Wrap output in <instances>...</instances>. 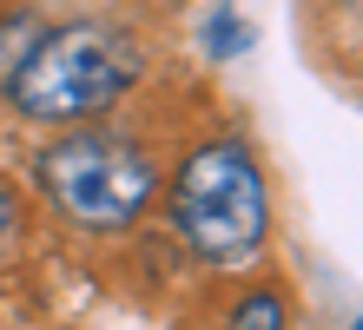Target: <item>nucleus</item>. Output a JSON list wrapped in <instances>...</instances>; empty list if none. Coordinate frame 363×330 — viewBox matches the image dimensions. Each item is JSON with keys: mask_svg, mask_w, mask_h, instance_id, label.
<instances>
[{"mask_svg": "<svg viewBox=\"0 0 363 330\" xmlns=\"http://www.w3.org/2000/svg\"><path fill=\"white\" fill-rule=\"evenodd\" d=\"M172 225L179 238L199 258H218V264H238L264 245L271 231V192L258 179L245 145H199L191 159L179 165V185H172Z\"/></svg>", "mask_w": 363, "mask_h": 330, "instance_id": "2", "label": "nucleus"}, {"mask_svg": "<svg viewBox=\"0 0 363 330\" xmlns=\"http://www.w3.org/2000/svg\"><path fill=\"white\" fill-rule=\"evenodd\" d=\"M13 225H20V205H13V192L0 185V251L13 245Z\"/></svg>", "mask_w": 363, "mask_h": 330, "instance_id": "5", "label": "nucleus"}, {"mask_svg": "<svg viewBox=\"0 0 363 330\" xmlns=\"http://www.w3.org/2000/svg\"><path fill=\"white\" fill-rule=\"evenodd\" d=\"M225 330H284V297H271V291H251L238 311H231Z\"/></svg>", "mask_w": 363, "mask_h": 330, "instance_id": "4", "label": "nucleus"}, {"mask_svg": "<svg viewBox=\"0 0 363 330\" xmlns=\"http://www.w3.org/2000/svg\"><path fill=\"white\" fill-rule=\"evenodd\" d=\"M40 185L73 225L119 231L152 198V159L125 132H67L40 152Z\"/></svg>", "mask_w": 363, "mask_h": 330, "instance_id": "3", "label": "nucleus"}, {"mask_svg": "<svg viewBox=\"0 0 363 330\" xmlns=\"http://www.w3.org/2000/svg\"><path fill=\"white\" fill-rule=\"evenodd\" d=\"M133 79H139V40L106 27V20H73V27L33 40V53L20 60L7 93L27 119L67 126V119L106 113Z\"/></svg>", "mask_w": 363, "mask_h": 330, "instance_id": "1", "label": "nucleus"}, {"mask_svg": "<svg viewBox=\"0 0 363 330\" xmlns=\"http://www.w3.org/2000/svg\"><path fill=\"white\" fill-rule=\"evenodd\" d=\"M357 330H363V324H357Z\"/></svg>", "mask_w": 363, "mask_h": 330, "instance_id": "6", "label": "nucleus"}]
</instances>
